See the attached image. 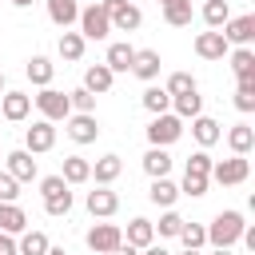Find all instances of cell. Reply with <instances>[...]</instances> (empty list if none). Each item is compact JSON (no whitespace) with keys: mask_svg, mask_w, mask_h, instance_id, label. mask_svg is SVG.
Listing matches in <instances>:
<instances>
[{"mask_svg":"<svg viewBox=\"0 0 255 255\" xmlns=\"http://www.w3.org/2000/svg\"><path fill=\"white\" fill-rule=\"evenodd\" d=\"M64 131H68L72 143H96V135H100L96 112H72V116L64 120Z\"/></svg>","mask_w":255,"mask_h":255,"instance_id":"obj_8","label":"cell"},{"mask_svg":"<svg viewBox=\"0 0 255 255\" xmlns=\"http://www.w3.org/2000/svg\"><path fill=\"white\" fill-rule=\"evenodd\" d=\"M143 171H147L151 179L167 175V171H171V155H167V147H147V155H143Z\"/></svg>","mask_w":255,"mask_h":255,"instance_id":"obj_30","label":"cell"},{"mask_svg":"<svg viewBox=\"0 0 255 255\" xmlns=\"http://www.w3.org/2000/svg\"><path fill=\"white\" fill-rule=\"evenodd\" d=\"M227 147H231V155H247L255 147V128L251 124H235L227 131Z\"/></svg>","mask_w":255,"mask_h":255,"instance_id":"obj_27","label":"cell"},{"mask_svg":"<svg viewBox=\"0 0 255 255\" xmlns=\"http://www.w3.org/2000/svg\"><path fill=\"white\" fill-rule=\"evenodd\" d=\"M64 183H88L92 179V163L84 155H64V167H60Z\"/></svg>","mask_w":255,"mask_h":255,"instance_id":"obj_28","label":"cell"},{"mask_svg":"<svg viewBox=\"0 0 255 255\" xmlns=\"http://www.w3.org/2000/svg\"><path fill=\"white\" fill-rule=\"evenodd\" d=\"M112 84H116V72H112L108 64H92V68L84 72V88H88L92 96H104V92H112Z\"/></svg>","mask_w":255,"mask_h":255,"instance_id":"obj_16","label":"cell"},{"mask_svg":"<svg viewBox=\"0 0 255 255\" xmlns=\"http://www.w3.org/2000/svg\"><path fill=\"white\" fill-rule=\"evenodd\" d=\"M175 239H183V247L199 251V247L207 243V227H199V223H187V219H183V227H179V235H175Z\"/></svg>","mask_w":255,"mask_h":255,"instance_id":"obj_36","label":"cell"},{"mask_svg":"<svg viewBox=\"0 0 255 255\" xmlns=\"http://www.w3.org/2000/svg\"><path fill=\"white\" fill-rule=\"evenodd\" d=\"M28 227V215H24V207L20 203H4L0 199V231H8V235H20Z\"/></svg>","mask_w":255,"mask_h":255,"instance_id":"obj_25","label":"cell"},{"mask_svg":"<svg viewBox=\"0 0 255 255\" xmlns=\"http://www.w3.org/2000/svg\"><path fill=\"white\" fill-rule=\"evenodd\" d=\"M0 255H20V251H16V239H12L8 231H0Z\"/></svg>","mask_w":255,"mask_h":255,"instance_id":"obj_45","label":"cell"},{"mask_svg":"<svg viewBox=\"0 0 255 255\" xmlns=\"http://www.w3.org/2000/svg\"><path fill=\"white\" fill-rule=\"evenodd\" d=\"M179 135H183V120H179L175 112L151 116V124H147V143H151V147H171Z\"/></svg>","mask_w":255,"mask_h":255,"instance_id":"obj_2","label":"cell"},{"mask_svg":"<svg viewBox=\"0 0 255 255\" xmlns=\"http://www.w3.org/2000/svg\"><path fill=\"white\" fill-rule=\"evenodd\" d=\"M48 247H52V243H48L44 231H28V227H24L20 239H16V251H20V255H48Z\"/></svg>","mask_w":255,"mask_h":255,"instance_id":"obj_29","label":"cell"},{"mask_svg":"<svg viewBox=\"0 0 255 255\" xmlns=\"http://www.w3.org/2000/svg\"><path fill=\"white\" fill-rule=\"evenodd\" d=\"M131 60H135V48H131V44H124V40L108 44V56H104V64H108L112 72H131Z\"/></svg>","mask_w":255,"mask_h":255,"instance_id":"obj_22","label":"cell"},{"mask_svg":"<svg viewBox=\"0 0 255 255\" xmlns=\"http://www.w3.org/2000/svg\"><path fill=\"white\" fill-rule=\"evenodd\" d=\"M147 199H151L155 207H171V203L179 199V183H171L167 175H159V179H151V187H147Z\"/></svg>","mask_w":255,"mask_h":255,"instance_id":"obj_24","label":"cell"},{"mask_svg":"<svg viewBox=\"0 0 255 255\" xmlns=\"http://www.w3.org/2000/svg\"><path fill=\"white\" fill-rule=\"evenodd\" d=\"M44 211H48V215H56V219H60V215H68V211H72V187H64V191L48 195V199H44Z\"/></svg>","mask_w":255,"mask_h":255,"instance_id":"obj_37","label":"cell"},{"mask_svg":"<svg viewBox=\"0 0 255 255\" xmlns=\"http://www.w3.org/2000/svg\"><path fill=\"white\" fill-rule=\"evenodd\" d=\"M124 243H131V247H147V243H155V223L143 219V215H135V219L128 223V231H124Z\"/></svg>","mask_w":255,"mask_h":255,"instance_id":"obj_19","label":"cell"},{"mask_svg":"<svg viewBox=\"0 0 255 255\" xmlns=\"http://www.w3.org/2000/svg\"><path fill=\"white\" fill-rule=\"evenodd\" d=\"M219 32H223L227 44H235V48H251V40H255V16H251V12H247V16H231Z\"/></svg>","mask_w":255,"mask_h":255,"instance_id":"obj_10","label":"cell"},{"mask_svg":"<svg viewBox=\"0 0 255 255\" xmlns=\"http://www.w3.org/2000/svg\"><path fill=\"white\" fill-rule=\"evenodd\" d=\"M48 255H68V251L64 247H48Z\"/></svg>","mask_w":255,"mask_h":255,"instance_id":"obj_49","label":"cell"},{"mask_svg":"<svg viewBox=\"0 0 255 255\" xmlns=\"http://www.w3.org/2000/svg\"><path fill=\"white\" fill-rule=\"evenodd\" d=\"M207 175H191V171H183V183H179V195H191V199H199V195H207Z\"/></svg>","mask_w":255,"mask_h":255,"instance_id":"obj_39","label":"cell"},{"mask_svg":"<svg viewBox=\"0 0 255 255\" xmlns=\"http://www.w3.org/2000/svg\"><path fill=\"white\" fill-rule=\"evenodd\" d=\"M16 183H32L36 175H40V167H36V159H32V151L28 147H16V151H8V167H4Z\"/></svg>","mask_w":255,"mask_h":255,"instance_id":"obj_12","label":"cell"},{"mask_svg":"<svg viewBox=\"0 0 255 255\" xmlns=\"http://www.w3.org/2000/svg\"><path fill=\"white\" fill-rule=\"evenodd\" d=\"M179 227H183V215H179V211H171V207H163V215H159L155 231H159V235H167V239H175V235H179Z\"/></svg>","mask_w":255,"mask_h":255,"instance_id":"obj_40","label":"cell"},{"mask_svg":"<svg viewBox=\"0 0 255 255\" xmlns=\"http://www.w3.org/2000/svg\"><path fill=\"white\" fill-rule=\"evenodd\" d=\"M191 135H195V143H199V147H211V143H219V139H223V128H219L211 116H203V112H199V116L191 120Z\"/></svg>","mask_w":255,"mask_h":255,"instance_id":"obj_17","label":"cell"},{"mask_svg":"<svg viewBox=\"0 0 255 255\" xmlns=\"http://www.w3.org/2000/svg\"><path fill=\"white\" fill-rule=\"evenodd\" d=\"M68 104H72V112H96V96H92L88 88L68 92Z\"/></svg>","mask_w":255,"mask_h":255,"instance_id":"obj_41","label":"cell"},{"mask_svg":"<svg viewBox=\"0 0 255 255\" xmlns=\"http://www.w3.org/2000/svg\"><path fill=\"white\" fill-rule=\"evenodd\" d=\"M235 108L247 116V112H255V76H243L239 84H235Z\"/></svg>","mask_w":255,"mask_h":255,"instance_id":"obj_35","label":"cell"},{"mask_svg":"<svg viewBox=\"0 0 255 255\" xmlns=\"http://www.w3.org/2000/svg\"><path fill=\"white\" fill-rule=\"evenodd\" d=\"M211 255H231V247H215V251H211Z\"/></svg>","mask_w":255,"mask_h":255,"instance_id":"obj_48","label":"cell"},{"mask_svg":"<svg viewBox=\"0 0 255 255\" xmlns=\"http://www.w3.org/2000/svg\"><path fill=\"white\" fill-rule=\"evenodd\" d=\"M227 60H231V72H235V80H243V76H255V52H251V48H235V52H227Z\"/></svg>","mask_w":255,"mask_h":255,"instance_id":"obj_33","label":"cell"},{"mask_svg":"<svg viewBox=\"0 0 255 255\" xmlns=\"http://www.w3.org/2000/svg\"><path fill=\"white\" fill-rule=\"evenodd\" d=\"M16 195H20V183H16L8 171H0V199H4V203H16Z\"/></svg>","mask_w":255,"mask_h":255,"instance_id":"obj_43","label":"cell"},{"mask_svg":"<svg viewBox=\"0 0 255 255\" xmlns=\"http://www.w3.org/2000/svg\"><path fill=\"white\" fill-rule=\"evenodd\" d=\"M28 112H32V96L28 92H4L0 96V116L4 120L20 124V120H28Z\"/></svg>","mask_w":255,"mask_h":255,"instance_id":"obj_15","label":"cell"},{"mask_svg":"<svg viewBox=\"0 0 255 255\" xmlns=\"http://www.w3.org/2000/svg\"><path fill=\"white\" fill-rule=\"evenodd\" d=\"M84 48H88V40L80 36V32H60V44H56V52H60V60H68V64H76V60H84Z\"/></svg>","mask_w":255,"mask_h":255,"instance_id":"obj_21","label":"cell"},{"mask_svg":"<svg viewBox=\"0 0 255 255\" xmlns=\"http://www.w3.org/2000/svg\"><path fill=\"white\" fill-rule=\"evenodd\" d=\"M171 108H175L179 120H195V116L203 112V96H199V88H191V92H183V96H171Z\"/></svg>","mask_w":255,"mask_h":255,"instance_id":"obj_26","label":"cell"},{"mask_svg":"<svg viewBox=\"0 0 255 255\" xmlns=\"http://www.w3.org/2000/svg\"><path fill=\"white\" fill-rule=\"evenodd\" d=\"M0 92H4V72H0Z\"/></svg>","mask_w":255,"mask_h":255,"instance_id":"obj_52","label":"cell"},{"mask_svg":"<svg viewBox=\"0 0 255 255\" xmlns=\"http://www.w3.org/2000/svg\"><path fill=\"white\" fill-rule=\"evenodd\" d=\"M120 171H124V159H120V155H100V159L92 163V179L104 183V187H112V183L120 179Z\"/></svg>","mask_w":255,"mask_h":255,"instance_id":"obj_18","label":"cell"},{"mask_svg":"<svg viewBox=\"0 0 255 255\" xmlns=\"http://www.w3.org/2000/svg\"><path fill=\"white\" fill-rule=\"evenodd\" d=\"M211 163H215V159L207 155V147H199V151H191V155H187V171H191V175H207V171H211Z\"/></svg>","mask_w":255,"mask_h":255,"instance_id":"obj_42","label":"cell"},{"mask_svg":"<svg viewBox=\"0 0 255 255\" xmlns=\"http://www.w3.org/2000/svg\"><path fill=\"white\" fill-rule=\"evenodd\" d=\"M24 76H28L36 88H48V84H52V76H56V64H52L48 56H32V60L24 64Z\"/></svg>","mask_w":255,"mask_h":255,"instance_id":"obj_23","label":"cell"},{"mask_svg":"<svg viewBox=\"0 0 255 255\" xmlns=\"http://www.w3.org/2000/svg\"><path fill=\"white\" fill-rule=\"evenodd\" d=\"M247 175H251V163H247V155L219 159V163H211V171H207V179H215V183H223V187H235V183H243Z\"/></svg>","mask_w":255,"mask_h":255,"instance_id":"obj_6","label":"cell"},{"mask_svg":"<svg viewBox=\"0 0 255 255\" xmlns=\"http://www.w3.org/2000/svg\"><path fill=\"white\" fill-rule=\"evenodd\" d=\"M159 68H163V60H159V52H155V48H135V60H131V76H139L143 84H151V80L159 76Z\"/></svg>","mask_w":255,"mask_h":255,"instance_id":"obj_14","label":"cell"},{"mask_svg":"<svg viewBox=\"0 0 255 255\" xmlns=\"http://www.w3.org/2000/svg\"><path fill=\"white\" fill-rule=\"evenodd\" d=\"M64 187H72V183H64V175H44V179H40V195H44V199L56 195V191H64Z\"/></svg>","mask_w":255,"mask_h":255,"instance_id":"obj_44","label":"cell"},{"mask_svg":"<svg viewBox=\"0 0 255 255\" xmlns=\"http://www.w3.org/2000/svg\"><path fill=\"white\" fill-rule=\"evenodd\" d=\"M112 255H139V247H131V243H120Z\"/></svg>","mask_w":255,"mask_h":255,"instance_id":"obj_47","label":"cell"},{"mask_svg":"<svg viewBox=\"0 0 255 255\" xmlns=\"http://www.w3.org/2000/svg\"><path fill=\"white\" fill-rule=\"evenodd\" d=\"M163 20L171 28H187L191 24V0H163Z\"/></svg>","mask_w":255,"mask_h":255,"instance_id":"obj_31","label":"cell"},{"mask_svg":"<svg viewBox=\"0 0 255 255\" xmlns=\"http://www.w3.org/2000/svg\"><path fill=\"white\" fill-rule=\"evenodd\" d=\"M12 4H16V8H28V4H32V0H12Z\"/></svg>","mask_w":255,"mask_h":255,"instance_id":"obj_50","label":"cell"},{"mask_svg":"<svg viewBox=\"0 0 255 255\" xmlns=\"http://www.w3.org/2000/svg\"><path fill=\"white\" fill-rule=\"evenodd\" d=\"M227 52H231V44L223 40V32H219V28H211V32H199V36H195V56H199V60H227Z\"/></svg>","mask_w":255,"mask_h":255,"instance_id":"obj_11","label":"cell"},{"mask_svg":"<svg viewBox=\"0 0 255 255\" xmlns=\"http://www.w3.org/2000/svg\"><path fill=\"white\" fill-rule=\"evenodd\" d=\"M199 16H203V24H207V28H223V24L231 20V4H227V0H207Z\"/></svg>","mask_w":255,"mask_h":255,"instance_id":"obj_32","label":"cell"},{"mask_svg":"<svg viewBox=\"0 0 255 255\" xmlns=\"http://www.w3.org/2000/svg\"><path fill=\"white\" fill-rule=\"evenodd\" d=\"M100 4H104V12H108L112 32H135V28L143 24V12H139L131 0H100Z\"/></svg>","mask_w":255,"mask_h":255,"instance_id":"obj_4","label":"cell"},{"mask_svg":"<svg viewBox=\"0 0 255 255\" xmlns=\"http://www.w3.org/2000/svg\"><path fill=\"white\" fill-rule=\"evenodd\" d=\"M84 239H88V251H96V255H112V251L124 243V231H120L116 223H92Z\"/></svg>","mask_w":255,"mask_h":255,"instance_id":"obj_7","label":"cell"},{"mask_svg":"<svg viewBox=\"0 0 255 255\" xmlns=\"http://www.w3.org/2000/svg\"><path fill=\"white\" fill-rule=\"evenodd\" d=\"M88 211L96 215V219H112L116 211H120V195L112 191V187H104V183H96V191H88Z\"/></svg>","mask_w":255,"mask_h":255,"instance_id":"obj_13","label":"cell"},{"mask_svg":"<svg viewBox=\"0 0 255 255\" xmlns=\"http://www.w3.org/2000/svg\"><path fill=\"white\" fill-rule=\"evenodd\" d=\"M32 104L40 108V120H52V124H60V120H68L72 116V104H68V92H60V88H40V96H32Z\"/></svg>","mask_w":255,"mask_h":255,"instance_id":"obj_3","label":"cell"},{"mask_svg":"<svg viewBox=\"0 0 255 255\" xmlns=\"http://www.w3.org/2000/svg\"><path fill=\"white\" fill-rule=\"evenodd\" d=\"M183 255H199V251H191V247H183Z\"/></svg>","mask_w":255,"mask_h":255,"instance_id":"obj_51","label":"cell"},{"mask_svg":"<svg viewBox=\"0 0 255 255\" xmlns=\"http://www.w3.org/2000/svg\"><path fill=\"white\" fill-rule=\"evenodd\" d=\"M24 147L32 155H44L56 147V124L52 120H32V128H24Z\"/></svg>","mask_w":255,"mask_h":255,"instance_id":"obj_9","label":"cell"},{"mask_svg":"<svg viewBox=\"0 0 255 255\" xmlns=\"http://www.w3.org/2000/svg\"><path fill=\"white\" fill-rule=\"evenodd\" d=\"M76 24H80V36H84V40H108V32H112L104 4H88V8H80Z\"/></svg>","mask_w":255,"mask_h":255,"instance_id":"obj_5","label":"cell"},{"mask_svg":"<svg viewBox=\"0 0 255 255\" xmlns=\"http://www.w3.org/2000/svg\"><path fill=\"white\" fill-rule=\"evenodd\" d=\"M159 4H163V0H159Z\"/></svg>","mask_w":255,"mask_h":255,"instance_id":"obj_53","label":"cell"},{"mask_svg":"<svg viewBox=\"0 0 255 255\" xmlns=\"http://www.w3.org/2000/svg\"><path fill=\"white\" fill-rule=\"evenodd\" d=\"M92 255H96V251H92Z\"/></svg>","mask_w":255,"mask_h":255,"instance_id":"obj_54","label":"cell"},{"mask_svg":"<svg viewBox=\"0 0 255 255\" xmlns=\"http://www.w3.org/2000/svg\"><path fill=\"white\" fill-rule=\"evenodd\" d=\"M143 108H147L151 116H159V112H171V96H167L159 84H147V88H143Z\"/></svg>","mask_w":255,"mask_h":255,"instance_id":"obj_34","label":"cell"},{"mask_svg":"<svg viewBox=\"0 0 255 255\" xmlns=\"http://www.w3.org/2000/svg\"><path fill=\"white\" fill-rule=\"evenodd\" d=\"M243 211H219L211 223H207V243L211 247H235L239 235H243Z\"/></svg>","mask_w":255,"mask_h":255,"instance_id":"obj_1","label":"cell"},{"mask_svg":"<svg viewBox=\"0 0 255 255\" xmlns=\"http://www.w3.org/2000/svg\"><path fill=\"white\" fill-rule=\"evenodd\" d=\"M139 255H171V251L159 247V243H147V247H139Z\"/></svg>","mask_w":255,"mask_h":255,"instance_id":"obj_46","label":"cell"},{"mask_svg":"<svg viewBox=\"0 0 255 255\" xmlns=\"http://www.w3.org/2000/svg\"><path fill=\"white\" fill-rule=\"evenodd\" d=\"M44 4H48V20L56 28H72L76 16H80V4L76 0H44Z\"/></svg>","mask_w":255,"mask_h":255,"instance_id":"obj_20","label":"cell"},{"mask_svg":"<svg viewBox=\"0 0 255 255\" xmlns=\"http://www.w3.org/2000/svg\"><path fill=\"white\" fill-rule=\"evenodd\" d=\"M191 88H195V76H191V72H171L167 84H163L167 96H183V92H191Z\"/></svg>","mask_w":255,"mask_h":255,"instance_id":"obj_38","label":"cell"}]
</instances>
